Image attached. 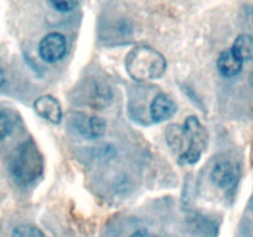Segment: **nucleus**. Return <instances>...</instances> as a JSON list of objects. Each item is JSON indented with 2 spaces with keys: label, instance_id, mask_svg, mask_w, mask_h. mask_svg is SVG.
Segmentation results:
<instances>
[{
  "label": "nucleus",
  "instance_id": "1",
  "mask_svg": "<svg viewBox=\"0 0 253 237\" xmlns=\"http://www.w3.org/2000/svg\"><path fill=\"white\" fill-rule=\"evenodd\" d=\"M125 67L131 78L137 81L155 80L165 74L167 63L160 52L147 46H138L126 56Z\"/></svg>",
  "mask_w": 253,
  "mask_h": 237
},
{
  "label": "nucleus",
  "instance_id": "2",
  "mask_svg": "<svg viewBox=\"0 0 253 237\" xmlns=\"http://www.w3.org/2000/svg\"><path fill=\"white\" fill-rule=\"evenodd\" d=\"M43 170V159L37 146L32 141L21 143L10 159V172L17 184L22 187L36 182Z\"/></svg>",
  "mask_w": 253,
  "mask_h": 237
},
{
  "label": "nucleus",
  "instance_id": "3",
  "mask_svg": "<svg viewBox=\"0 0 253 237\" xmlns=\"http://www.w3.org/2000/svg\"><path fill=\"white\" fill-rule=\"evenodd\" d=\"M187 135L188 148L183 155L179 156L182 164H194L202 157L207 148L208 133L203 123L195 116H189L183 125Z\"/></svg>",
  "mask_w": 253,
  "mask_h": 237
},
{
  "label": "nucleus",
  "instance_id": "4",
  "mask_svg": "<svg viewBox=\"0 0 253 237\" xmlns=\"http://www.w3.org/2000/svg\"><path fill=\"white\" fill-rule=\"evenodd\" d=\"M67 53L66 37L59 32H51L41 40L39 44V54L47 63L61 61Z\"/></svg>",
  "mask_w": 253,
  "mask_h": 237
},
{
  "label": "nucleus",
  "instance_id": "5",
  "mask_svg": "<svg viewBox=\"0 0 253 237\" xmlns=\"http://www.w3.org/2000/svg\"><path fill=\"white\" fill-rule=\"evenodd\" d=\"M74 127L83 137L89 140L104 136L106 131V122L103 118L96 115H86V114H76L73 118Z\"/></svg>",
  "mask_w": 253,
  "mask_h": 237
},
{
  "label": "nucleus",
  "instance_id": "6",
  "mask_svg": "<svg viewBox=\"0 0 253 237\" xmlns=\"http://www.w3.org/2000/svg\"><path fill=\"white\" fill-rule=\"evenodd\" d=\"M34 109L37 115L51 123H59L63 116L61 105L51 95H42L37 98L34 103Z\"/></svg>",
  "mask_w": 253,
  "mask_h": 237
},
{
  "label": "nucleus",
  "instance_id": "7",
  "mask_svg": "<svg viewBox=\"0 0 253 237\" xmlns=\"http://www.w3.org/2000/svg\"><path fill=\"white\" fill-rule=\"evenodd\" d=\"M210 177L216 187L226 189L236 183L239 178V170L229 160H220L214 165Z\"/></svg>",
  "mask_w": 253,
  "mask_h": 237
},
{
  "label": "nucleus",
  "instance_id": "8",
  "mask_svg": "<svg viewBox=\"0 0 253 237\" xmlns=\"http://www.w3.org/2000/svg\"><path fill=\"white\" fill-rule=\"evenodd\" d=\"M177 113V104L169 95L161 93L152 100L150 106V115L155 122H163Z\"/></svg>",
  "mask_w": 253,
  "mask_h": 237
},
{
  "label": "nucleus",
  "instance_id": "9",
  "mask_svg": "<svg viewBox=\"0 0 253 237\" xmlns=\"http://www.w3.org/2000/svg\"><path fill=\"white\" fill-rule=\"evenodd\" d=\"M242 66H244V61L240 59L231 48L221 52L217 58V69L220 74L226 78H232L240 74V72L242 71Z\"/></svg>",
  "mask_w": 253,
  "mask_h": 237
},
{
  "label": "nucleus",
  "instance_id": "10",
  "mask_svg": "<svg viewBox=\"0 0 253 237\" xmlns=\"http://www.w3.org/2000/svg\"><path fill=\"white\" fill-rule=\"evenodd\" d=\"M86 100L89 104L95 108H101V106H106L113 99V93H111L110 88L106 86L103 83H91L88 85V93H86Z\"/></svg>",
  "mask_w": 253,
  "mask_h": 237
},
{
  "label": "nucleus",
  "instance_id": "11",
  "mask_svg": "<svg viewBox=\"0 0 253 237\" xmlns=\"http://www.w3.org/2000/svg\"><path fill=\"white\" fill-rule=\"evenodd\" d=\"M167 142L173 151L180 152V155H183L188 148L184 127L178 125H170L167 130Z\"/></svg>",
  "mask_w": 253,
  "mask_h": 237
},
{
  "label": "nucleus",
  "instance_id": "12",
  "mask_svg": "<svg viewBox=\"0 0 253 237\" xmlns=\"http://www.w3.org/2000/svg\"><path fill=\"white\" fill-rule=\"evenodd\" d=\"M231 49L234 53L242 61H249L253 58V36L247 34H242L235 40Z\"/></svg>",
  "mask_w": 253,
  "mask_h": 237
},
{
  "label": "nucleus",
  "instance_id": "13",
  "mask_svg": "<svg viewBox=\"0 0 253 237\" xmlns=\"http://www.w3.org/2000/svg\"><path fill=\"white\" fill-rule=\"evenodd\" d=\"M11 237H46L43 232L31 225H21L12 231Z\"/></svg>",
  "mask_w": 253,
  "mask_h": 237
},
{
  "label": "nucleus",
  "instance_id": "14",
  "mask_svg": "<svg viewBox=\"0 0 253 237\" xmlns=\"http://www.w3.org/2000/svg\"><path fill=\"white\" fill-rule=\"evenodd\" d=\"M14 128V122L6 111L0 110V140H4L11 133Z\"/></svg>",
  "mask_w": 253,
  "mask_h": 237
},
{
  "label": "nucleus",
  "instance_id": "15",
  "mask_svg": "<svg viewBox=\"0 0 253 237\" xmlns=\"http://www.w3.org/2000/svg\"><path fill=\"white\" fill-rule=\"evenodd\" d=\"M49 2L57 11L68 12L76 9L79 0H49Z\"/></svg>",
  "mask_w": 253,
  "mask_h": 237
},
{
  "label": "nucleus",
  "instance_id": "16",
  "mask_svg": "<svg viewBox=\"0 0 253 237\" xmlns=\"http://www.w3.org/2000/svg\"><path fill=\"white\" fill-rule=\"evenodd\" d=\"M7 83V73L2 66H0V89L4 88Z\"/></svg>",
  "mask_w": 253,
  "mask_h": 237
},
{
  "label": "nucleus",
  "instance_id": "17",
  "mask_svg": "<svg viewBox=\"0 0 253 237\" xmlns=\"http://www.w3.org/2000/svg\"><path fill=\"white\" fill-rule=\"evenodd\" d=\"M130 237H156V236L151 234V232L146 231V230H138V231L133 232Z\"/></svg>",
  "mask_w": 253,
  "mask_h": 237
},
{
  "label": "nucleus",
  "instance_id": "18",
  "mask_svg": "<svg viewBox=\"0 0 253 237\" xmlns=\"http://www.w3.org/2000/svg\"><path fill=\"white\" fill-rule=\"evenodd\" d=\"M156 237H160V236H156Z\"/></svg>",
  "mask_w": 253,
  "mask_h": 237
}]
</instances>
